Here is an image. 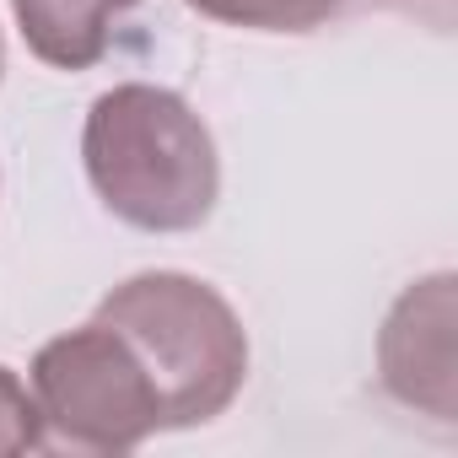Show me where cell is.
Here are the masks:
<instances>
[{
    "label": "cell",
    "instance_id": "cell-1",
    "mask_svg": "<svg viewBox=\"0 0 458 458\" xmlns=\"http://www.w3.org/2000/svg\"><path fill=\"white\" fill-rule=\"evenodd\" d=\"M81 157L98 199L140 233H194L216 210V140L167 87L130 81L103 92L87 114Z\"/></svg>",
    "mask_w": 458,
    "mask_h": 458
},
{
    "label": "cell",
    "instance_id": "cell-2",
    "mask_svg": "<svg viewBox=\"0 0 458 458\" xmlns=\"http://www.w3.org/2000/svg\"><path fill=\"white\" fill-rule=\"evenodd\" d=\"M98 318L130 345V356L151 377L162 431L216 420L249 377V335L238 313L194 276H135L98 302Z\"/></svg>",
    "mask_w": 458,
    "mask_h": 458
},
{
    "label": "cell",
    "instance_id": "cell-3",
    "mask_svg": "<svg viewBox=\"0 0 458 458\" xmlns=\"http://www.w3.org/2000/svg\"><path fill=\"white\" fill-rule=\"evenodd\" d=\"M33 399L44 410V426H55L71 447L130 453L151 431H162L151 377L103 318L49 340L33 356Z\"/></svg>",
    "mask_w": 458,
    "mask_h": 458
},
{
    "label": "cell",
    "instance_id": "cell-4",
    "mask_svg": "<svg viewBox=\"0 0 458 458\" xmlns=\"http://www.w3.org/2000/svg\"><path fill=\"white\" fill-rule=\"evenodd\" d=\"M377 361L394 399L453 420V276H431L394 302Z\"/></svg>",
    "mask_w": 458,
    "mask_h": 458
},
{
    "label": "cell",
    "instance_id": "cell-5",
    "mask_svg": "<svg viewBox=\"0 0 458 458\" xmlns=\"http://www.w3.org/2000/svg\"><path fill=\"white\" fill-rule=\"evenodd\" d=\"M140 0H12L28 49L55 71H87L108 55L114 22Z\"/></svg>",
    "mask_w": 458,
    "mask_h": 458
},
{
    "label": "cell",
    "instance_id": "cell-6",
    "mask_svg": "<svg viewBox=\"0 0 458 458\" xmlns=\"http://www.w3.org/2000/svg\"><path fill=\"white\" fill-rule=\"evenodd\" d=\"M189 6L210 22L226 28H254V33H313L324 28L340 0H189Z\"/></svg>",
    "mask_w": 458,
    "mask_h": 458
},
{
    "label": "cell",
    "instance_id": "cell-7",
    "mask_svg": "<svg viewBox=\"0 0 458 458\" xmlns=\"http://www.w3.org/2000/svg\"><path fill=\"white\" fill-rule=\"evenodd\" d=\"M44 410L38 399L22 388L17 372L0 367V458H17V453H38L44 447Z\"/></svg>",
    "mask_w": 458,
    "mask_h": 458
},
{
    "label": "cell",
    "instance_id": "cell-8",
    "mask_svg": "<svg viewBox=\"0 0 458 458\" xmlns=\"http://www.w3.org/2000/svg\"><path fill=\"white\" fill-rule=\"evenodd\" d=\"M0 71H6V44H0Z\"/></svg>",
    "mask_w": 458,
    "mask_h": 458
}]
</instances>
